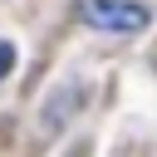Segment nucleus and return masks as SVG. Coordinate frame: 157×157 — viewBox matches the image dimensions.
Listing matches in <instances>:
<instances>
[{
  "mask_svg": "<svg viewBox=\"0 0 157 157\" xmlns=\"http://www.w3.org/2000/svg\"><path fill=\"white\" fill-rule=\"evenodd\" d=\"M83 20L108 34H142L152 25V10L137 0H83Z\"/></svg>",
  "mask_w": 157,
  "mask_h": 157,
  "instance_id": "obj_1",
  "label": "nucleus"
},
{
  "mask_svg": "<svg viewBox=\"0 0 157 157\" xmlns=\"http://www.w3.org/2000/svg\"><path fill=\"white\" fill-rule=\"evenodd\" d=\"M10 69H15V44H10V39H0V78H5Z\"/></svg>",
  "mask_w": 157,
  "mask_h": 157,
  "instance_id": "obj_2",
  "label": "nucleus"
}]
</instances>
